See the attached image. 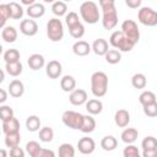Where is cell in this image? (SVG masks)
I'll list each match as a JSON object with an SVG mask.
<instances>
[{
    "label": "cell",
    "instance_id": "obj_1",
    "mask_svg": "<svg viewBox=\"0 0 157 157\" xmlns=\"http://www.w3.org/2000/svg\"><path fill=\"white\" fill-rule=\"evenodd\" d=\"M91 91L94 97H103L108 91V76L103 71H96L91 76Z\"/></svg>",
    "mask_w": 157,
    "mask_h": 157
},
{
    "label": "cell",
    "instance_id": "obj_2",
    "mask_svg": "<svg viewBox=\"0 0 157 157\" xmlns=\"http://www.w3.org/2000/svg\"><path fill=\"white\" fill-rule=\"evenodd\" d=\"M80 15L82 20L88 25H94L98 22L101 15L98 11V6L93 1H85L80 6Z\"/></svg>",
    "mask_w": 157,
    "mask_h": 157
},
{
    "label": "cell",
    "instance_id": "obj_3",
    "mask_svg": "<svg viewBox=\"0 0 157 157\" xmlns=\"http://www.w3.org/2000/svg\"><path fill=\"white\" fill-rule=\"evenodd\" d=\"M109 44L113 48H115V49H118L120 52H130L134 48V45H135V43L131 42L121 32V29L120 31H114L110 34V37H109Z\"/></svg>",
    "mask_w": 157,
    "mask_h": 157
},
{
    "label": "cell",
    "instance_id": "obj_4",
    "mask_svg": "<svg viewBox=\"0 0 157 157\" xmlns=\"http://www.w3.org/2000/svg\"><path fill=\"white\" fill-rule=\"evenodd\" d=\"M47 36L52 42H60L64 37V26L63 22L54 17L50 18L47 23Z\"/></svg>",
    "mask_w": 157,
    "mask_h": 157
},
{
    "label": "cell",
    "instance_id": "obj_5",
    "mask_svg": "<svg viewBox=\"0 0 157 157\" xmlns=\"http://www.w3.org/2000/svg\"><path fill=\"white\" fill-rule=\"evenodd\" d=\"M61 120L65 126L75 130H80L82 121H83V114L74 110H65L61 115Z\"/></svg>",
    "mask_w": 157,
    "mask_h": 157
},
{
    "label": "cell",
    "instance_id": "obj_6",
    "mask_svg": "<svg viewBox=\"0 0 157 157\" xmlns=\"http://www.w3.org/2000/svg\"><path fill=\"white\" fill-rule=\"evenodd\" d=\"M137 20L140 23L147 27H155L157 26V11H155L151 7H141L137 12Z\"/></svg>",
    "mask_w": 157,
    "mask_h": 157
},
{
    "label": "cell",
    "instance_id": "obj_7",
    "mask_svg": "<svg viewBox=\"0 0 157 157\" xmlns=\"http://www.w3.org/2000/svg\"><path fill=\"white\" fill-rule=\"evenodd\" d=\"M121 32L131 40L134 42L135 44L139 42L140 39V31H139V27L136 25L135 21L132 20H125L123 23H121Z\"/></svg>",
    "mask_w": 157,
    "mask_h": 157
},
{
    "label": "cell",
    "instance_id": "obj_8",
    "mask_svg": "<svg viewBox=\"0 0 157 157\" xmlns=\"http://www.w3.org/2000/svg\"><path fill=\"white\" fill-rule=\"evenodd\" d=\"M118 23V12L117 7L109 9L103 11V17H102V25L105 29H113Z\"/></svg>",
    "mask_w": 157,
    "mask_h": 157
},
{
    "label": "cell",
    "instance_id": "obj_9",
    "mask_svg": "<svg viewBox=\"0 0 157 157\" xmlns=\"http://www.w3.org/2000/svg\"><path fill=\"white\" fill-rule=\"evenodd\" d=\"M20 31H21L22 34L28 36V37H32V36L37 34V32H38V25H37V22L33 18L29 17L28 20H23L20 23Z\"/></svg>",
    "mask_w": 157,
    "mask_h": 157
},
{
    "label": "cell",
    "instance_id": "obj_10",
    "mask_svg": "<svg viewBox=\"0 0 157 157\" xmlns=\"http://www.w3.org/2000/svg\"><path fill=\"white\" fill-rule=\"evenodd\" d=\"M77 148L82 155H91L96 148V142L91 137H81L77 142Z\"/></svg>",
    "mask_w": 157,
    "mask_h": 157
},
{
    "label": "cell",
    "instance_id": "obj_11",
    "mask_svg": "<svg viewBox=\"0 0 157 157\" xmlns=\"http://www.w3.org/2000/svg\"><path fill=\"white\" fill-rule=\"evenodd\" d=\"M45 72L49 78H59L63 72V66L58 60H50L45 66Z\"/></svg>",
    "mask_w": 157,
    "mask_h": 157
},
{
    "label": "cell",
    "instance_id": "obj_12",
    "mask_svg": "<svg viewBox=\"0 0 157 157\" xmlns=\"http://www.w3.org/2000/svg\"><path fill=\"white\" fill-rule=\"evenodd\" d=\"M69 101L72 105H82L83 103L87 102V92L82 88L74 90L72 92H70Z\"/></svg>",
    "mask_w": 157,
    "mask_h": 157
},
{
    "label": "cell",
    "instance_id": "obj_13",
    "mask_svg": "<svg viewBox=\"0 0 157 157\" xmlns=\"http://www.w3.org/2000/svg\"><path fill=\"white\" fill-rule=\"evenodd\" d=\"M92 50V47L85 40H77L72 45V52L77 56H86Z\"/></svg>",
    "mask_w": 157,
    "mask_h": 157
},
{
    "label": "cell",
    "instance_id": "obj_14",
    "mask_svg": "<svg viewBox=\"0 0 157 157\" xmlns=\"http://www.w3.org/2000/svg\"><path fill=\"white\" fill-rule=\"evenodd\" d=\"M114 121L119 128H125L130 123V114L126 109H119L114 114Z\"/></svg>",
    "mask_w": 157,
    "mask_h": 157
},
{
    "label": "cell",
    "instance_id": "obj_15",
    "mask_svg": "<svg viewBox=\"0 0 157 157\" xmlns=\"http://www.w3.org/2000/svg\"><path fill=\"white\" fill-rule=\"evenodd\" d=\"M9 93H10V96H12L15 98H20L25 93L23 82L20 80H12L9 85Z\"/></svg>",
    "mask_w": 157,
    "mask_h": 157
},
{
    "label": "cell",
    "instance_id": "obj_16",
    "mask_svg": "<svg viewBox=\"0 0 157 157\" xmlns=\"http://www.w3.org/2000/svg\"><path fill=\"white\" fill-rule=\"evenodd\" d=\"M26 12H27L28 17H31V18H39V17H42L45 13V7L42 4L34 2L33 5H29L27 7Z\"/></svg>",
    "mask_w": 157,
    "mask_h": 157
},
{
    "label": "cell",
    "instance_id": "obj_17",
    "mask_svg": "<svg viewBox=\"0 0 157 157\" xmlns=\"http://www.w3.org/2000/svg\"><path fill=\"white\" fill-rule=\"evenodd\" d=\"M92 50L94 52L96 55H99V56L105 55V53L109 50L108 49V42L105 39H103V38L96 39L93 42V44H92Z\"/></svg>",
    "mask_w": 157,
    "mask_h": 157
},
{
    "label": "cell",
    "instance_id": "obj_18",
    "mask_svg": "<svg viewBox=\"0 0 157 157\" xmlns=\"http://www.w3.org/2000/svg\"><path fill=\"white\" fill-rule=\"evenodd\" d=\"M1 38L6 43H13L17 39V31L12 26H5L1 31Z\"/></svg>",
    "mask_w": 157,
    "mask_h": 157
},
{
    "label": "cell",
    "instance_id": "obj_19",
    "mask_svg": "<svg viewBox=\"0 0 157 157\" xmlns=\"http://www.w3.org/2000/svg\"><path fill=\"white\" fill-rule=\"evenodd\" d=\"M27 63H28V66H29L32 70L36 71V70H39V69H42V67L44 66L45 60H44V56L40 55V54H32V55L28 58Z\"/></svg>",
    "mask_w": 157,
    "mask_h": 157
},
{
    "label": "cell",
    "instance_id": "obj_20",
    "mask_svg": "<svg viewBox=\"0 0 157 157\" xmlns=\"http://www.w3.org/2000/svg\"><path fill=\"white\" fill-rule=\"evenodd\" d=\"M60 87L64 92H72L76 87V80L71 75H65L60 80Z\"/></svg>",
    "mask_w": 157,
    "mask_h": 157
},
{
    "label": "cell",
    "instance_id": "obj_21",
    "mask_svg": "<svg viewBox=\"0 0 157 157\" xmlns=\"http://www.w3.org/2000/svg\"><path fill=\"white\" fill-rule=\"evenodd\" d=\"M5 71L12 76V77H17L22 74L23 71V66L21 64V61H15V63H6L5 65Z\"/></svg>",
    "mask_w": 157,
    "mask_h": 157
},
{
    "label": "cell",
    "instance_id": "obj_22",
    "mask_svg": "<svg viewBox=\"0 0 157 157\" xmlns=\"http://www.w3.org/2000/svg\"><path fill=\"white\" fill-rule=\"evenodd\" d=\"M86 110L92 115H97L103 110V103L99 99H88L86 102Z\"/></svg>",
    "mask_w": 157,
    "mask_h": 157
},
{
    "label": "cell",
    "instance_id": "obj_23",
    "mask_svg": "<svg viewBox=\"0 0 157 157\" xmlns=\"http://www.w3.org/2000/svg\"><path fill=\"white\" fill-rule=\"evenodd\" d=\"M137 136H139V132L134 128H126V129H124L123 132H121V135H120L121 141L125 142V144H132V142H135L136 139H137Z\"/></svg>",
    "mask_w": 157,
    "mask_h": 157
},
{
    "label": "cell",
    "instance_id": "obj_24",
    "mask_svg": "<svg viewBox=\"0 0 157 157\" xmlns=\"http://www.w3.org/2000/svg\"><path fill=\"white\" fill-rule=\"evenodd\" d=\"M96 129V120L91 115H83V121L82 125L80 128V131L85 132V134H90Z\"/></svg>",
    "mask_w": 157,
    "mask_h": 157
},
{
    "label": "cell",
    "instance_id": "obj_25",
    "mask_svg": "<svg viewBox=\"0 0 157 157\" xmlns=\"http://www.w3.org/2000/svg\"><path fill=\"white\" fill-rule=\"evenodd\" d=\"M2 132L4 134H9V132H15V131H20V121L13 117L10 120H5L2 121Z\"/></svg>",
    "mask_w": 157,
    "mask_h": 157
},
{
    "label": "cell",
    "instance_id": "obj_26",
    "mask_svg": "<svg viewBox=\"0 0 157 157\" xmlns=\"http://www.w3.org/2000/svg\"><path fill=\"white\" fill-rule=\"evenodd\" d=\"M6 147H16L20 145L21 142V135H20V131H15V132H9V134H5V140H4Z\"/></svg>",
    "mask_w": 157,
    "mask_h": 157
},
{
    "label": "cell",
    "instance_id": "obj_27",
    "mask_svg": "<svg viewBox=\"0 0 157 157\" xmlns=\"http://www.w3.org/2000/svg\"><path fill=\"white\" fill-rule=\"evenodd\" d=\"M117 146H118V140L114 136H112V135L104 136L101 140V147L104 151H113V150L117 148Z\"/></svg>",
    "mask_w": 157,
    "mask_h": 157
},
{
    "label": "cell",
    "instance_id": "obj_28",
    "mask_svg": "<svg viewBox=\"0 0 157 157\" xmlns=\"http://www.w3.org/2000/svg\"><path fill=\"white\" fill-rule=\"evenodd\" d=\"M131 85L134 88H137V90H142L146 87L147 85V78L144 74L139 72V74H135L132 77H131Z\"/></svg>",
    "mask_w": 157,
    "mask_h": 157
},
{
    "label": "cell",
    "instance_id": "obj_29",
    "mask_svg": "<svg viewBox=\"0 0 157 157\" xmlns=\"http://www.w3.org/2000/svg\"><path fill=\"white\" fill-rule=\"evenodd\" d=\"M66 11H67V6H66V2L65 1L58 0V1L53 2V5H52V12L55 16H58V17L64 16V15H66Z\"/></svg>",
    "mask_w": 157,
    "mask_h": 157
},
{
    "label": "cell",
    "instance_id": "obj_30",
    "mask_svg": "<svg viewBox=\"0 0 157 157\" xmlns=\"http://www.w3.org/2000/svg\"><path fill=\"white\" fill-rule=\"evenodd\" d=\"M104 58H105V61H107L108 64L114 65V64H118V63L121 60V53H120V50H118V49H109V50L105 53Z\"/></svg>",
    "mask_w": 157,
    "mask_h": 157
},
{
    "label": "cell",
    "instance_id": "obj_31",
    "mask_svg": "<svg viewBox=\"0 0 157 157\" xmlns=\"http://www.w3.org/2000/svg\"><path fill=\"white\" fill-rule=\"evenodd\" d=\"M26 128H27V130L31 131V132L38 131L39 128H40V119H39L37 115H29V117L26 119Z\"/></svg>",
    "mask_w": 157,
    "mask_h": 157
},
{
    "label": "cell",
    "instance_id": "obj_32",
    "mask_svg": "<svg viewBox=\"0 0 157 157\" xmlns=\"http://www.w3.org/2000/svg\"><path fill=\"white\" fill-rule=\"evenodd\" d=\"M69 33H70V36H71L72 38L80 39V38H82L83 34H85V26H83L81 22H77L76 25L69 27Z\"/></svg>",
    "mask_w": 157,
    "mask_h": 157
},
{
    "label": "cell",
    "instance_id": "obj_33",
    "mask_svg": "<svg viewBox=\"0 0 157 157\" xmlns=\"http://www.w3.org/2000/svg\"><path fill=\"white\" fill-rule=\"evenodd\" d=\"M9 7H10V12H11V18L12 20H20L22 18L23 16V9L20 4L12 1L9 4Z\"/></svg>",
    "mask_w": 157,
    "mask_h": 157
},
{
    "label": "cell",
    "instance_id": "obj_34",
    "mask_svg": "<svg viewBox=\"0 0 157 157\" xmlns=\"http://www.w3.org/2000/svg\"><path fill=\"white\" fill-rule=\"evenodd\" d=\"M11 18V12H10V7L9 4H1L0 5V27L4 28L6 21Z\"/></svg>",
    "mask_w": 157,
    "mask_h": 157
},
{
    "label": "cell",
    "instance_id": "obj_35",
    "mask_svg": "<svg viewBox=\"0 0 157 157\" xmlns=\"http://www.w3.org/2000/svg\"><path fill=\"white\" fill-rule=\"evenodd\" d=\"M156 99H157L156 94H155L153 92H151V91H144V92L139 96V102L142 104V107L146 105V104H150V103L156 102Z\"/></svg>",
    "mask_w": 157,
    "mask_h": 157
},
{
    "label": "cell",
    "instance_id": "obj_36",
    "mask_svg": "<svg viewBox=\"0 0 157 157\" xmlns=\"http://www.w3.org/2000/svg\"><path fill=\"white\" fill-rule=\"evenodd\" d=\"M59 156L60 157H74L75 156V148L71 144H61L59 146Z\"/></svg>",
    "mask_w": 157,
    "mask_h": 157
},
{
    "label": "cell",
    "instance_id": "obj_37",
    "mask_svg": "<svg viewBox=\"0 0 157 157\" xmlns=\"http://www.w3.org/2000/svg\"><path fill=\"white\" fill-rule=\"evenodd\" d=\"M54 137V131L49 126H44L39 130V140L42 142H50Z\"/></svg>",
    "mask_w": 157,
    "mask_h": 157
},
{
    "label": "cell",
    "instance_id": "obj_38",
    "mask_svg": "<svg viewBox=\"0 0 157 157\" xmlns=\"http://www.w3.org/2000/svg\"><path fill=\"white\" fill-rule=\"evenodd\" d=\"M40 148H42V146L37 141H29V142L26 144V152L31 157H38V153H39Z\"/></svg>",
    "mask_w": 157,
    "mask_h": 157
},
{
    "label": "cell",
    "instance_id": "obj_39",
    "mask_svg": "<svg viewBox=\"0 0 157 157\" xmlns=\"http://www.w3.org/2000/svg\"><path fill=\"white\" fill-rule=\"evenodd\" d=\"M4 60H5V63L20 61V52L17 49H7L4 53Z\"/></svg>",
    "mask_w": 157,
    "mask_h": 157
},
{
    "label": "cell",
    "instance_id": "obj_40",
    "mask_svg": "<svg viewBox=\"0 0 157 157\" xmlns=\"http://www.w3.org/2000/svg\"><path fill=\"white\" fill-rule=\"evenodd\" d=\"M142 150H157V139L153 136H146L141 142Z\"/></svg>",
    "mask_w": 157,
    "mask_h": 157
},
{
    "label": "cell",
    "instance_id": "obj_41",
    "mask_svg": "<svg viewBox=\"0 0 157 157\" xmlns=\"http://www.w3.org/2000/svg\"><path fill=\"white\" fill-rule=\"evenodd\" d=\"M13 118V109L9 105H1L0 107V119L1 121L10 120Z\"/></svg>",
    "mask_w": 157,
    "mask_h": 157
},
{
    "label": "cell",
    "instance_id": "obj_42",
    "mask_svg": "<svg viewBox=\"0 0 157 157\" xmlns=\"http://www.w3.org/2000/svg\"><path fill=\"white\" fill-rule=\"evenodd\" d=\"M144 113L145 115H147L148 118H155L157 117V101L150 104L144 105Z\"/></svg>",
    "mask_w": 157,
    "mask_h": 157
},
{
    "label": "cell",
    "instance_id": "obj_43",
    "mask_svg": "<svg viewBox=\"0 0 157 157\" xmlns=\"http://www.w3.org/2000/svg\"><path fill=\"white\" fill-rule=\"evenodd\" d=\"M123 155H124V157H139L140 152H139V148L136 146L128 144V146L123 151Z\"/></svg>",
    "mask_w": 157,
    "mask_h": 157
},
{
    "label": "cell",
    "instance_id": "obj_44",
    "mask_svg": "<svg viewBox=\"0 0 157 157\" xmlns=\"http://www.w3.org/2000/svg\"><path fill=\"white\" fill-rule=\"evenodd\" d=\"M65 22H66L67 27H71V26L76 25L77 22H80V20H78V15H77L75 11H70V12L66 13V16H65Z\"/></svg>",
    "mask_w": 157,
    "mask_h": 157
},
{
    "label": "cell",
    "instance_id": "obj_45",
    "mask_svg": "<svg viewBox=\"0 0 157 157\" xmlns=\"http://www.w3.org/2000/svg\"><path fill=\"white\" fill-rule=\"evenodd\" d=\"M98 1H99V6H101L102 11L115 7V0H98Z\"/></svg>",
    "mask_w": 157,
    "mask_h": 157
},
{
    "label": "cell",
    "instance_id": "obj_46",
    "mask_svg": "<svg viewBox=\"0 0 157 157\" xmlns=\"http://www.w3.org/2000/svg\"><path fill=\"white\" fill-rule=\"evenodd\" d=\"M10 156H12V157H25V151L18 146L11 147L10 148Z\"/></svg>",
    "mask_w": 157,
    "mask_h": 157
},
{
    "label": "cell",
    "instance_id": "obj_47",
    "mask_svg": "<svg viewBox=\"0 0 157 157\" xmlns=\"http://www.w3.org/2000/svg\"><path fill=\"white\" fill-rule=\"evenodd\" d=\"M54 156H55L54 151L48 150V148H44V147H42L40 151H39V153H38V157H54Z\"/></svg>",
    "mask_w": 157,
    "mask_h": 157
},
{
    "label": "cell",
    "instance_id": "obj_48",
    "mask_svg": "<svg viewBox=\"0 0 157 157\" xmlns=\"http://www.w3.org/2000/svg\"><path fill=\"white\" fill-rule=\"evenodd\" d=\"M141 2H142V0H125L126 6L130 7V9H137V7H140L141 6Z\"/></svg>",
    "mask_w": 157,
    "mask_h": 157
},
{
    "label": "cell",
    "instance_id": "obj_49",
    "mask_svg": "<svg viewBox=\"0 0 157 157\" xmlns=\"http://www.w3.org/2000/svg\"><path fill=\"white\" fill-rule=\"evenodd\" d=\"M142 156L144 157H157V150H144Z\"/></svg>",
    "mask_w": 157,
    "mask_h": 157
},
{
    "label": "cell",
    "instance_id": "obj_50",
    "mask_svg": "<svg viewBox=\"0 0 157 157\" xmlns=\"http://www.w3.org/2000/svg\"><path fill=\"white\" fill-rule=\"evenodd\" d=\"M6 99H7V93L4 88H1L0 90V103H5Z\"/></svg>",
    "mask_w": 157,
    "mask_h": 157
},
{
    "label": "cell",
    "instance_id": "obj_51",
    "mask_svg": "<svg viewBox=\"0 0 157 157\" xmlns=\"http://www.w3.org/2000/svg\"><path fill=\"white\" fill-rule=\"evenodd\" d=\"M21 2H22L23 5L29 6V5H33V4L36 2V0H21Z\"/></svg>",
    "mask_w": 157,
    "mask_h": 157
},
{
    "label": "cell",
    "instance_id": "obj_52",
    "mask_svg": "<svg viewBox=\"0 0 157 157\" xmlns=\"http://www.w3.org/2000/svg\"><path fill=\"white\" fill-rule=\"evenodd\" d=\"M5 80V72H4V70H1V78H0V82H2Z\"/></svg>",
    "mask_w": 157,
    "mask_h": 157
},
{
    "label": "cell",
    "instance_id": "obj_53",
    "mask_svg": "<svg viewBox=\"0 0 157 157\" xmlns=\"http://www.w3.org/2000/svg\"><path fill=\"white\" fill-rule=\"evenodd\" d=\"M0 155H1L2 157H5V156H6V152H5L4 150H1V151H0Z\"/></svg>",
    "mask_w": 157,
    "mask_h": 157
},
{
    "label": "cell",
    "instance_id": "obj_54",
    "mask_svg": "<svg viewBox=\"0 0 157 157\" xmlns=\"http://www.w3.org/2000/svg\"><path fill=\"white\" fill-rule=\"evenodd\" d=\"M43 1H44V2H48V4H49V2H55V0H43Z\"/></svg>",
    "mask_w": 157,
    "mask_h": 157
},
{
    "label": "cell",
    "instance_id": "obj_55",
    "mask_svg": "<svg viewBox=\"0 0 157 157\" xmlns=\"http://www.w3.org/2000/svg\"><path fill=\"white\" fill-rule=\"evenodd\" d=\"M63 1H65V2H67V1H71V0H63Z\"/></svg>",
    "mask_w": 157,
    "mask_h": 157
}]
</instances>
